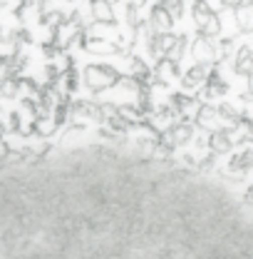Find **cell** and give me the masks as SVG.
<instances>
[{"mask_svg": "<svg viewBox=\"0 0 253 259\" xmlns=\"http://www.w3.org/2000/svg\"><path fill=\"white\" fill-rule=\"evenodd\" d=\"M171 23H174V18H171V13L164 8V5H157L154 10H152V25L157 28V30H169L171 28Z\"/></svg>", "mask_w": 253, "mask_h": 259, "instance_id": "1", "label": "cell"}, {"mask_svg": "<svg viewBox=\"0 0 253 259\" xmlns=\"http://www.w3.org/2000/svg\"><path fill=\"white\" fill-rule=\"evenodd\" d=\"M236 15H238L241 30H253V0H243L236 8Z\"/></svg>", "mask_w": 253, "mask_h": 259, "instance_id": "2", "label": "cell"}, {"mask_svg": "<svg viewBox=\"0 0 253 259\" xmlns=\"http://www.w3.org/2000/svg\"><path fill=\"white\" fill-rule=\"evenodd\" d=\"M95 15L99 20H104V23H112L114 20V13H112V8H109L107 0H95Z\"/></svg>", "mask_w": 253, "mask_h": 259, "instance_id": "3", "label": "cell"}, {"mask_svg": "<svg viewBox=\"0 0 253 259\" xmlns=\"http://www.w3.org/2000/svg\"><path fill=\"white\" fill-rule=\"evenodd\" d=\"M90 48H92V50H99V53H112V50H114L112 45H102V40H92Z\"/></svg>", "mask_w": 253, "mask_h": 259, "instance_id": "4", "label": "cell"}, {"mask_svg": "<svg viewBox=\"0 0 253 259\" xmlns=\"http://www.w3.org/2000/svg\"><path fill=\"white\" fill-rule=\"evenodd\" d=\"M223 8H238L241 5V0H221Z\"/></svg>", "mask_w": 253, "mask_h": 259, "instance_id": "5", "label": "cell"}]
</instances>
